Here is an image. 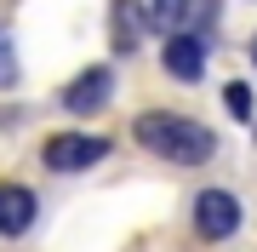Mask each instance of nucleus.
<instances>
[{"mask_svg":"<svg viewBox=\"0 0 257 252\" xmlns=\"http://www.w3.org/2000/svg\"><path fill=\"white\" fill-rule=\"evenodd\" d=\"M189 12H194V0H149V23L166 29V35H189Z\"/></svg>","mask_w":257,"mask_h":252,"instance_id":"8","label":"nucleus"},{"mask_svg":"<svg viewBox=\"0 0 257 252\" xmlns=\"http://www.w3.org/2000/svg\"><path fill=\"white\" fill-rule=\"evenodd\" d=\"M240 229V201L229 189H200L194 195V235L200 241H229Z\"/></svg>","mask_w":257,"mask_h":252,"instance_id":"2","label":"nucleus"},{"mask_svg":"<svg viewBox=\"0 0 257 252\" xmlns=\"http://www.w3.org/2000/svg\"><path fill=\"white\" fill-rule=\"evenodd\" d=\"M29 224H35V189L6 184L0 189V235H23Z\"/></svg>","mask_w":257,"mask_h":252,"instance_id":"7","label":"nucleus"},{"mask_svg":"<svg viewBox=\"0 0 257 252\" xmlns=\"http://www.w3.org/2000/svg\"><path fill=\"white\" fill-rule=\"evenodd\" d=\"M223 103H229L234 121H251V86L246 80H229V86H223Z\"/></svg>","mask_w":257,"mask_h":252,"instance_id":"9","label":"nucleus"},{"mask_svg":"<svg viewBox=\"0 0 257 252\" xmlns=\"http://www.w3.org/2000/svg\"><path fill=\"white\" fill-rule=\"evenodd\" d=\"M251 63H257V46H251Z\"/></svg>","mask_w":257,"mask_h":252,"instance_id":"11","label":"nucleus"},{"mask_svg":"<svg viewBox=\"0 0 257 252\" xmlns=\"http://www.w3.org/2000/svg\"><path fill=\"white\" fill-rule=\"evenodd\" d=\"M109 98H114V75L97 63V69H80V75L69 80V92H63V109H69V115H97Z\"/></svg>","mask_w":257,"mask_h":252,"instance_id":"4","label":"nucleus"},{"mask_svg":"<svg viewBox=\"0 0 257 252\" xmlns=\"http://www.w3.org/2000/svg\"><path fill=\"white\" fill-rule=\"evenodd\" d=\"M143 35H149V6L143 0H114L109 6V46L132 57L143 46Z\"/></svg>","mask_w":257,"mask_h":252,"instance_id":"5","label":"nucleus"},{"mask_svg":"<svg viewBox=\"0 0 257 252\" xmlns=\"http://www.w3.org/2000/svg\"><path fill=\"white\" fill-rule=\"evenodd\" d=\"M109 155V143L92 138V132H57V138H46V149H40V160H46L52 172H80V166H97V160Z\"/></svg>","mask_w":257,"mask_h":252,"instance_id":"3","label":"nucleus"},{"mask_svg":"<svg viewBox=\"0 0 257 252\" xmlns=\"http://www.w3.org/2000/svg\"><path fill=\"white\" fill-rule=\"evenodd\" d=\"M138 143L149 155L172 160V166H200V160H211V149H217V132H206L194 115H172V109H149L138 115Z\"/></svg>","mask_w":257,"mask_h":252,"instance_id":"1","label":"nucleus"},{"mask_svg":"<svg viewBox=\"0 0 257 252\" xmlns=\"http://www.w3.org/2000/svg\"><path fill=\"white\" fill-rule=\"evenodd\" d=\"M160 63H166V75H177V80H200L206 75V40L200 35H172L166 52H160Z\"/></svg>","mask_w":257,"mask_h":252,"instance_id":"6","label":"nucleus"},{"mask_svg":"<svg viewBox=\"0 0 257 252\" xmlns=\"http://www.w3.org/2000/svg\"><path fill=\"white\" fill-rule=\"evenodd\" d=\"M12 80H18V57H12V46L0 40V86H12Z\"/></svg>","mask_w":257,"mask_h":252,"instance_id":"10","label":"nucleus"}]
</instances>
